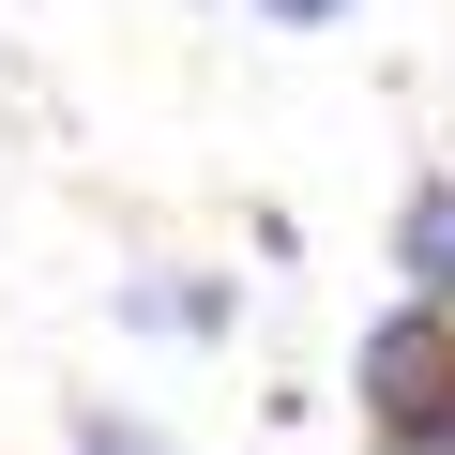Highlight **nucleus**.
<instances>
[{"mask_svg":"<svg viewBox=\"0 0 455 455\" xmlns=\"http://www.w3.org/2000/svg\"><path fill=\"white\" fill-rule=\"evenodd\" d=\"M395 274H410V304H455V167H425L395 197Z\"/></svg>","mask_w":455,"mask_h":455,"instance_id":"2","label":"nucleus"},{"mask_svg":"<svg viewBox=\"0 0 455 455\" xmlns=\"http://www.w3.org/2000/svg\"><path fill=\"white\" fill-rule=\"evenodd\" d=\"M76 455H167V440H152L137 410H76Z\"/></svg>","mask_w":455,"mask_h":455,"instance_id":"4","label":"nucleus"},{"mask_svg":"<svg viewBox=\"0 0 455 455\" xmlns=\"http://www.w3.org/2000/svg\"><path fill=\"white\" fill-rule=\"evenodd\" d=\"M122 319H137V334H212V319H228V289H167V274H137V289H122Z\"/></svg>","mask_w":455,"mask_h":455,"instance_id":"3","label":"nucleus"},{"mask_svg":"<svg viewBox=\"0 0 455 455\" xmlns=\"http://www.w3.org/2000/svg\"><path fill=\"white\" fill-rule=\"evenodd\" d=\"M364 425H379V455H455V304H395V319H364Z\"/></svg>","mask_w":455,"mask_h":455,"instance_id":"1","label":"nucleus"},{"mask_svg":"<svg viewBox=\"0 0 455 455\" xmlns=\"http://www.w3.org/2000/svg\"><path fill=\"white\" fill-rule=\"evenodd\" d=\"M274 31H334V16H364V0H259Z\"/></svg>","mask_w":455,"mask_h":455,"instance_id":"5","label":"nucleus"}]
</instances>
